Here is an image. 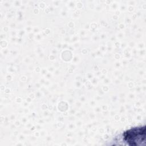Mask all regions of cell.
I'll return each instance as SVG.
<instances>
[{
  "label": "cell",
  "mask_w": 146,
  "mask_h": 146,
  "mask_svg": "<svg viewBox=\"0 0 146 146\" xmlns=\"http://www.w3.org/2000/svg\"><path fill=\"white\" fill-rule=\"evenodd\" d=\"M145 127L132 128L124 132L123 136L124 140L131 146L141 145L145 143Z\"/></svg>",
  "instance_id": "6da1fadb"
}]
</instances>
